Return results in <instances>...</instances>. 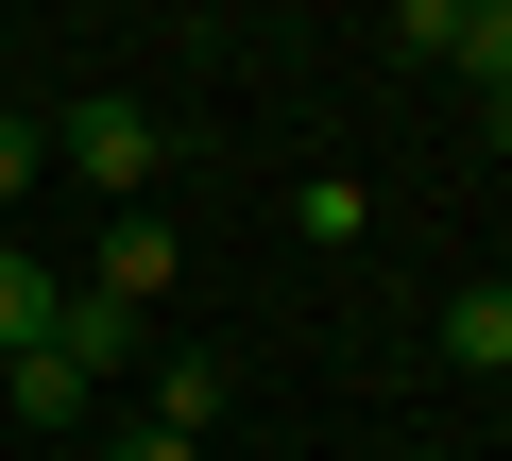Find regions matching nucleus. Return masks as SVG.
Returning a JSON list of instances; mask_svg holds the SVG:
<instances>
[{
    "mask_svg": "<svg viewBox=\"0 0 512 461\" xmlns=\"http://www.w3.org/2000/svg\"><path fill=\"white\" fill-rule=\"evenodd\" d=\"M393 52H427L444 86H512V0H410V18H393Z\"/></svg>",
    "mask_w": 512,
    "mask_h": 461,
    "instance_id": "obj_1",
    "label": "nucleus"
},
{
    "mask_svg": "<svg viewBox=\"0 0 512 461\" xmlns=\"http://www.w3.org/2000/svg\"><path fill=\"white\" fill-rule=\"evenodd\" d=\"M52 154H69L86 188H120V205H137V188L171 171V120H154V103H69V120H52Z\"/></svg>",
    "mask_w": 512,
    "mask_h": 461,
    "instance_id": "obj_2",
    "label": "nucleus"
},
{
    "mask_svg": "<svg viewBox=\"0 0 512 461\" xmlns=\"http://www.w3.org/2000/svg\"><path fill=\"white\" fill-rule=\"evenodd\" d=\"M137 342H154V308H120V291H69V308H52V359H69L86 393H103V376H120Z\"/></svg>",
    "mask_w": 512,
    "mask_h": 461,
    "instance_id": "obj_3",
    "label": "nucleus"
},
{
    "mask_svg": "<svg viewBox=\"0 0 512 461\" xmlns=\"http://www.w3.org/2000/svg\"><path fill=\"white\" fill-rule=\"evenodd\" d=\"M86 291H120V308H171V222H154V205H120V222H103V274H86Z\"/></svg>",
    "mask_w": 512,
    "mask_h": 461,
    "instance_id": "obj_4",
    "label": "nucleus"
},
{
    "mask_svg": "<svg viewBox=\"0 0 512 461\" xmlns=\"http://www.w3.org/2000/svg\"><path fill=\"white\" fill-rule=\"evenodd\" d=\"M52 308H69V274H52L35 240H0V359H35V342H52Z\"/></svg>",
    "mask_w": 512,
    "mask_h": 461,
    "instance_id": "obj_5",
    "label": "nucleus"
},
{
    "mask_svg": "<svg viewBox=\"0 0 512 461\" xmlns=\"http://www.w3.org/2000/svg\"><path fill=\"white\" fill-rule=\"evenodd\" d=\"M0 410H18L35 444H69V427H86V376H69L52 342H35V359H0Z\"/></svg>",
    "mask_w": 512,
    "mask_h": 461,
    "instance_id": "obj_6",
    "label": "nucleus"
},
{
    "mask_svg": "<svg viewBox=\"0 0 512 461\" xmlns=\"http://www.w3.org/2000/svg\"><path fill=\"white\" fill-rule=\"evenodd\" d=\"M222 393H239V376H222L205 342H171V359H154V427H171V444H205V427H222Z\"/></svg>",
    "mask_w": 512,
    "mask_h": 461,
    "instance_id": "obj_7",
    "label": "nucleus"
},
{
    "mask_svg": "<svg viewBox=\"0 0 512 461\" xmlns=\"http://www.w3.org/2000/svg\"><path fill=\"white\" fill-rule=\"evenodd\" d=\"M444 359H461V376H512V274H478V291L444 308Z\"/></svg>",
    "mask_w": 512,
    "mask_h": 461,
    "instance_id": "obj_8",
    "label": "nucleus"
},
{
    "mask_svg": "<svg viewBox=\"0 0 512 461\" xmlns=\"http://www.w3.org/2000/svg\"><path fill=\"white\" fill-rule=\"evenodd\" d=\"M35 154H52V137H35L18 103H0V205H18V188H35Z\"/></svg>",
    "mask_w": 512,
    "mask_h": 461,
    "instance_id": "obj_9",
    "label": "nucleus"
},
{
    "mask_svg": "<svg viewBox=\"0 0 512 461\" xmlns=\"http://www.w3.org/2000/svg\"><path fill=\"white\" fill-rule=\"evenodd\" d=\"M120 461H205V444H171V427H137V444H120Z\"/></svg>",
    "mask_w": 512,
    "mask_h": 461,
    "instance_id": "obj_10",
    "label": "nucleus"
},
{
    "mask_svg": "<svg viewBox=\"0 0 512 461\" xmlns=\"http://www.w3.org/2000/svg\"><path fill=\"white\" fill-rule=\"evenodd\" d=\"M478 137H495V154H512V86H495V103H478Z\"/></svg>",
    "mask_w": 512,
    "mask_h": 461,
    "instance_id": "obj_11",
    "label": "nucleus"
}]
</instances>
